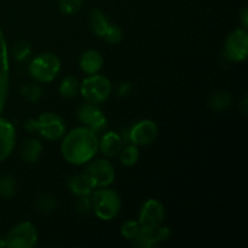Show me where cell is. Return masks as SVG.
I'll list each match as a JSON object with an SVG mask.
<instances>
[{"instance_id": "44dd1931", "label": "cell", "mask_w": 248, "mask_h": 248, "mask_svg": "<svg viewBox=\"0 0 248 248\" xmlns=\"http://www.w3.org/2000/svg\"><path fill=\"white\" fill-rule=\"evenodd\" d=\"M80 82L74 75H67L63 78L58 86V93L64 99H73L79 93Z\"/></svg>"}, {"instance_id": "f1b7e54d", "label": "cell", "mask_w": 248, "mask_h": 248, "mask_svg": "<svg viewBox=\"0 0 248 248\" xmlns=\"http://www.w3.org/2000/svg\"><path fill=\"white\" fill-rule=\"evenodd\" d=\"M140 229V223H138V220L130 219V220H126V222L121 225L120 232L126 240H131V241H132V240L136 237V235L138 234Z\"/></svg>"}, {"instance_id": "cb8c5ba5", "label": "cell", "mask_w": 248, "mask_h": 248, "mask_svg": "<svg viewBox=\"0 0 248 248\" xmlns=\"http://www.w3.org/2000/svg\"><path fill=\"white\" fill-rule=\"evenodd\" d=\"M118 156L119 159H120V162L124 165V166L126 167L135 166L140 157V147L132 144V143H128V144H126L125 147L121 148Z\"/></svg>"}, {"instance_id": "4dcf8cb0", "label": "cell", "mask_w": 248, "mask_h": 248, "mask_svg": "<svg viewBox=\"0 0 248 248\" xmlns=\"http://www.w3.org/2000/svg\"><path fill=\"white\" fill-rule=\"evenodd\" d=\"M133 86H132V82L130 81H124L120 82L116 89V96L118 97H127L130 96L131 92H132Z\"/></svg>"}, {"instance_id": "52a82bcc", "label": "cell", "mask_w": 248, "mask_h": 248, "mask_svg": "<svg viewBox=\"0 0 248 248\" xmlns=\"http://www.w3.org/2000/svg\"><path fill=\"white\" fill-rule=\"evenodd\" d=\"M39 234L31 222H21L15 225L5 237L9 248H33L36 246Z\"/></svg>"}, {"instance_id": "1f68e13d", "label": "cell", "mask_w": 248, "mask_h": 248, "mask_svg": "<svg viewBox=\"0 0 248 248\" xmlns=\"http://www.w3.org/2000/svg\"><path fill=\"white\" fill-rule=\"evenodd\" d=\"M23 128L29 133L38 132V119L35 118H29L24 120Z\"/></svg>"}, {"instance_id": "d6a6232c", "label": "cell", "mask_w": 248, "mask_h": 248, "mask_svg": "<svg viewBox=\"0 0 248 248\" xmlns=\"http://www.w3.org/2000/svg\"><path fill=\"white\" fill-rule=\"evenodd\" d=\"M239 19H240V24H241V28L247 29L248 28V7L247 6H245L244 9L241 10Z\"/></svg>"}, {"instance_id": "7a4b0ae2", "label": "cell", "mask_w": 248, "mask_h": 248, "mask_svg": "<svg viewBox=\"0 0 248 248\" xmlns=\"http://www.w3.org/2000/svg\"><path fill=\"white\" fill-rule=\"evenodd\" d=\"M92 210L98 219L109 222L118 217L121 210V199L115 190L109 186L96 188L90 195Z\"/></svg>"}, {"instance_id": "9a60e30c", "label": "cell", "mask_w": 248, "mask_h": 248, "mask_svg": "<svg viewBox=\"0 0 248 248\" xmlns=\"http://www.w3.org/2000/svg\"><path fill=\"white\" fill-rule=\"evenodd\" d=\"M123 147V137L116 131H104L98 137V150L106 157L118 156Z\"/></svg>"}, {"instance_id": "30bf717a", "label": "cell", "mask_w": 248, "mask_h": 248, "mask_svg": "<svg viewBox=\"0 0 248 248\" xmlns=\"http://www.w3.org/2000/svg\"><path fill=\"white\" fill-rule=\"evenodd\" d=\"M36 119L38 133L45 140H57L65 135V123L58 114L45 111Z\"/></svg>"}, {"instance_id": "d4e9b609", "label": "cell", "mask_w": 248, "mask_h": 248, "mask_svg": "<svg viewBox=\"0 0 248 248\" xmlns=\"http://www.w3.org/2000/svg\"><path fill=\"white\" fill-rule=\"evenodd\" d=\"M34 207L41 215H50L57 208V200L50 194H40L34 201Z\"/></svg>"}, {"instance_id": "836d02e7", "label": "cell", "mask_w": 248, "mask_h": 248, "mask_svg": "<svg viewBox=\"0 0 248 248\" xmlns=\"http://www.w3.org/2000/svg\"><path fill=\"white\" fill-rule=\"evenodd\" d=\"M239 110L244 116H247L248 113V97L245 96L242 101L239 103Z\"/></svg>"}, {"instance_id": "ba28073f", "label": "cell", "mask_w": 248, "mask_h": 248, "mask_svg": "<svg viewBox=\"0 0 248 248\" xmlns=\"http://www.w3.org/2000/svg\"><path fill=\"white\" fill-rule=\"evenodd\" d=\"M77 119L82 124V126L93 131L96 135L104 132L108 125L106 114L99 108L98 104L90 102H85L78 107Z\"/></svg>"}, {"instance_id": "4fadbf2b", "label": "cell", "mask_w": 248, "mask_h": 248, "mask_svg": "<svg viewBox=\"0 0 248 248\" xmlns=\"http://www.w3.org/2000/svg\"><path fill=\"white\" fill-rule=\"evenodd\" d=\"M171 235V230L164 224L157 227L156 229H148L140 227V232L132 240L133 244L140 248H154L157 247L162 242L167 241Z\"/></svg>"}, {"instance_id": "3957f363", "label": "cell", "mask_w": 248, "mask_h": 248, "mask_svg": "<svg viewBox=\"0 0 248 248\" xmlns=\"http://www.w3.org/2000/svg\"><path fill=\"white\" fill-rule=\"evenodd\" d=\"M61 68H62V62L57 55L53 52H43L31 61L28 65V73L34 81L48 84L58 77Z\"/></svg>"}, {"instance_id": "277c9868", "label": "cell", "mask_w": 248, "mask_h": 248, "mask_svg": "<svg viewBox=\"0 0 248 248\" xmlns=\"http://www.w3.org/2000/svg\"><path fill=\"white\" fill-rule=\"evenodd\" d=\"M111 92H113L111 81L106 75H102L99 73L87 75L80 82L79 93L81 94L85 102L101 104L110 97Z\"/></svg>"}, {"instance_id": "7c38bea8", "label": "cell", "mask_w": 248, "mask_h": 248, "mask_svg": "<svg viewBox=\"0 0 248 248\" xmlns=\"http://www.w3.org/2000/svg\"><path fill=\"white\" fill-rule=\"evenodd\" d=\"M10 86V53L6 39L0 28V115L5 108Z\"/></svg>"}, {"instance_id": "d6986e66", "label": "cell", "mask_w": 248, "mask_h": 248, "mask_svg": "<svg viewBox=\"0 0 248 248\" xmlns=\"http://www.w3.org/2000/svg\"><path fill=\"white\" fill-rule=\"evenodd\" d=\"M87 24H89V28L91 29L94 35L102 38L110 23H109L108 18L102 10L93 9L90 11L89 17H87Z\"/></svg>"}, {"instance_id": "f546056e", "label": "cell", "mask_w": 248, "mask_h": 248, "mask_svg": "<svg viewBox=\"0 0 248 248\" xmlns=\"http://www.w3.org/2000/svg\"><path fill=\"white\" fill-rule=\"evenodd\" d=\"M75 212L79 216H87L92 210V203L91 199H90V195L87 196H80L78 198L77 202L74 205Z\"/></svg>"}, {"instance_id": "e0dca14e", "label": "cell", "mask_w": 248, "mask_h": 248, "mask_svg": "<svg viewBox=\"0 0 248 248\" xmlns=\"http://www.w3.org/2000/svg\"><path fill=\"white\" fill-rule=\"evenodd\" d=\"M68 189H69L70 194H73L77 198L80 196H87L91 195V193L93 191V186H92L91 181L87 178L86 174L84 172L81 173H77L74 176L70 177L68 179Z\"/></svg>"}, {"instance_id": "9c48e42d", "label": "cell", "mask_w": 248, "mask_h": 248, "mask_svg": "<svg viewBox=\"0 0 248 248\" xmlns=\"http://www.w3.org/2000/svg\"><path fill=\"white\" fill-rule=\"evenodd\" d=\"M159 136V127L156 123L150 119H142L138 120L127 130L128 143L137 145V147H147Z\"/></svg>"}, {"instance_id": "4316f807", "label": "cell", "mask_w": 248, "mask_h": 248, "mask_svg": "<svg viewBox=\"0 0 248 248\" xmlns=\"http://www.w3.org/2000/svg\"><path fill=\"white\" fill-rule=\"evenodd\" d=\"M84 0H58V7L61 12L68 16L78 14L81 10Z\"/></svg>"}, {"instance_id": "5b68a950", "label": "cell", "mask_w": 248, "mask_h": 248, "mask_svg": "<svg viewBox=\"0 0 248 248\" xmlns=\"http://www.w3.org/2000/svg\"><path fill=\"white\" fill-rule=\"evenodd\" d=\"M82 172L91 181L94 189L110 186L115 181V169L107 159L90 160L87 164H85Z\"/></svg>"}, {"instance_id": "ffe728a7", "label": "cell", "mask_w": 248, "mask_h": 248, "mask_svg": "<svg viewBox=\"0 0 248 248\" xmlns=\"http://www.w3.org/2000/svg\"><path fill=\"white\" fill-rule=\"evenodd\" d=\"M232 96L230 92L225 90H219V91L213 92L208 98V107L211 110L216 113H224L232 107Z\"/></svg>"}, {"instance_id": "83f0119b", "label": "cell", "mask_w": 248, "mask_h": 248, "mask_svg": "<svg viewBox=\"0 0 248 248\" xmlns=\"http://www.w3.org/2000/svg\"><path fill=\"white\" fill-rule=\"evenodd\" d=\"M102 38L107 43L110 44V45H115V44H119L124 39V31L116 24H109L108 29H107L106 33H104V35Z\"/></svg>"}, {"instance_id": "6da1fadb", "label": "cell", "mask_w": 248, "mask_h": 248, "mask_svg": "<svg viewBox=\"0 0 248 248\" xmlns=\"http://www.w3.org/2000/svg\"><path fill=\"white\" fill-rule=\"evenodd\" d=\"M98 152V135L85 126L65 132L61 143L63 159L74 166H82L93 159Z\"/></svg>"}, {"instance_id": "2e32d148", "label": "cell", "mask_w": 248, "mask_h": 248, "mask_svg": "<svg viewBox=\"0 0 248 248\" xmlns=\"http://www.w3.org/2000/svg\"><path fill=\"white\" fill-rule=\"evenodd\" d=\"M104 60L102 53L94 48H89L84 51L79 57V68L86 75L97 74L102 70Z\"/></svg>"}, {"instance_id": "8992f818", "label": "cell", "mask_w": 248, "mask_h": 248, "mask_svg": "<svg viewBox=\"0 0 248 248\" xmlns=\"http://www.w3.org/2000/svg\"><path fill=\"white\" fill-rule=\"evenodd\" d=\"M223 55L229 62L241 63L248 55V31L247 29L236 28L225 38Z\"/></svg>"}, {"instance_id": "ac0fdd59", "label": "cell", "mask_w": 248, "mask_h": 248, "mask_svg": "<svg viewBox=\"0 0 248 248\" xmlns=\"http://www.w3.org/2000/svg\"><path fill=\"white\" fill-rule=\"evenodd\" d=\"M43 143L36 138H27L21 145V154L22 160L27 164H35L39 161L41 154H43Z\"/></svg>"}, {"instance_id": "7402d4cb", "label": "cell", "mask_w": 248, "mask_h": 248, "mask_svg": "<svg viewBox=\"0 0 248 248\" xmlns=\"http://www.w3.org/2000/svg\"><path fill=\"white\" fill-rule=\"evenodd\" d=\"M19 94L28 103H38L43 98L44 90L40 82L33 81L22 85L21 89H19Z\"/></svg>"}, {"instance_id": "8fae6325", "label": "cell", "mask_w": 248, "mask_h": 248, "mask_svg": "<svg viewBox=\"0 0 248 248\" xmlns=\"http://www.w3.org/2000/svg\"><path fill=\"white\" fill-rule=\"evenodd\" d=\"M165 207L156 199H148L142 205L138 215V223L142 228L148 229H156L157 227L164 224Z\"/></svg>"}, {"instance_id": "e575fe53", "label": "cell", "mask_w": 248, "mask_h": 248, "mask_svg": "<svg viewBox=\"0 0 248 248\" xmlns=\"http://www.w3.org/2000/svg\"><path fill=\"white\" fill-rule=\"evenodd\" d=\"M6 247V242H5V237L0 236V248Z\"/></svg>"}, {"instance_id": "484cf974", "label": "cell", "mask_w": 248, "mask_h": 248, "mask_svg": "<svg viewBox=\"0 0 248 248\" xmlns=\"http://www.w3.org/2000/svg\"><path fill=\"white\" fill-rule=\"evenodd\" d=\"M17 191L16 178L11 174H4L0 177V198L11 199Z\"/></svg>"}, {"instance_id": "603a6c76", "label": "cell", "mask_w": 248, "mask_h": 248, "mask_svg": "<svg viewBox=\"0 0 248 248\" xmlns=\"http://www.w3.org/2000/svg\"><path fill=\"white\" fill-rule=\"evenodd\" d=\"M31 51H33L31 44L27 39H17L12 45L10 55L18 63H23L31 57Z\"/></svg>"}, {"instance_id": "5bb4252c", "label": "cell", "mask_w": 248, "mask_h": 248, "mask_svg": "<svg viewBox=\"0 0 248 248\" xmlns=\"http://www.w3.org/2000/svg\"><path fill=\"white\" fill-rule=\"evenodd\" d=\"M16 144V131L12 123L0 115V164L14 152Z\"/></svg>"}]
</instances>
